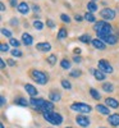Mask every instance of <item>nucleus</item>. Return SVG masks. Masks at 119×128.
<instances>
[{"instance_id": "f257e3e1", "label": "nucleus", "mask_w": 119, "mask_h": 128, "mask_svg": "<svg viewBox=\"0 0 119 128\" xmlns=\"http://www.w3.org/2000/svg\"><path fill=\"white\" fill-rule=\"evenodd\" d=\"M42 115H44L45 120H48L52 126H59L63 123V116L55 112H45V113H42Z\"/></svg>"}, {"instance_id": "f03ea898", "label": "nucleus", "mask_w": 119, "mask_h": 128, "mask_svg": "<svg viewBox=\"0 0 119 128\" xmlns=\"http://www.w3.org/2000/svg\"><path fill=\"white\" fill-rule=\"evenodd\" d=\"M70 109L73 112H77V113H81V114H87L92 110L91 106L88 104H84V102H73L70 105Z\"/></svg>"}, {"instance_id": "7ed1b4c3", "label": "nucleus", "mask_w": 119, "mask_h": 128, "mask_svg": "<svg viewBox=\"0 0 119 128\" xmlns=\"http://www.w3.org/2000/svg\"><path fill=\"white\" fill-rule=\"evenodd\" d=\"M31 74H32V77H34V80L37 83H40V84H46L48 83V76H46V73L41 72V70H37V69H34Z\"/></svg>"}, {"instance_id": "20e7f679", "label": "nucleus", "mask_w": 119, "mask_h": 128, "mask_svg": "<svg viewBox=\"0 0 119 128\" xmlns=\"http://www.w3.org/2000/svg\"><path fill=\"white\" fill-rule=\"evenodd\" d=\"M100 16L101 18H104V20H113L115 19V12L112 9V8H104L101 12H100Z\"/></svg>"}, {"instance_id": "39448f33", "label": "nucleus", "mask_w": 119, "mask_h": 128, "mask_svg": "<svg viewBox=\"0 0 119 128\" xmlns=\"http://www.w3.org/2000/svg\"><path fill=\"white\" fill-rule=\"evenodd\" d=\"M45 102H46V100H44V99H35V98H32V99H30V104L35 108V110H37V112H42V108H44V105H45Z\"/></svg>"}, {"instance_id": "423d86ee", "label": "nucleus", "mask_w": 119, "mask_h": 128, "mask_svg": "<svg viewBox=\"0 0 119 128\" xmlns=\"http://www.w3.org/2000/svg\"><path fill=\"white\" fill-rule=\"evenodd\" d=\"M99 69L102 73H113V67L106 60H100L99 62Z\"/></svg>"}, {"instance_id": "0eeeda50", "label": "nucleus", "mask_w": 119, "mask_h": 128, "mask_svg": "<svg viewBox=\"0 0 119 128\" xmlns=\"http://www.w3.org/2000/svg\"><path fill=\"white\" fill-rule=\"evenodd\" d=\"M76 122H77V124L81 126V127H88L90 123H91L90 119L86 115H83V114H78L77 118H76Z\"/></svg>"}, {"instance_id": "6e6552de", "label": "nucleus", "mask_w": 119, "mask_h": 128, "mask_svg": "<svg viewBox=\"0 0 119 128\" xmlns=\"http://www.w3.org/2000/svg\"><path fill=\"white\" fill-rule=\"evenodd\" d=\"M97 38H100L102 42L105 44H109V45H115L118 42V37L114 36V35H109V36H99Z\"/></svg>"}, {"instance_id": "1a4fd4ad", "label": "nucleus", "mask_w": 119, "mask_h": 128, "mask_svg": "<svg viewBox=\"0 0 119 128\" xmlns=\"http://www.w3.org/2000/svg\"><path fill=\"white\" fill-rule=\"evenodd\" d=\"M112 31H113V27L109 23H106L102 27V30L96 32V35H97V37H99V36H109V35H112Z\"/></svg>"}, {"instance_id": "9d476101", "label": "nucleus", "mask_w": 119, "mask_h": 128, "mask_svg": "<svg viewBox=\"0 0 119 128\" xmlns=\"http://www.w3.org/2000/svg\"><path fill=\"white\" fill-rule=\"evenodd\" d=\"M17 9H18V12H19L20 14H28V12H30V5H28L27 3L22 2V3L18 4Z\"/></svg>"}, {"instance_id": "9b49d317", "label": "nucleus", "mask_w": 119, "mask_h": 128, "mask_svg": "<svg viewBox=\"0 0 119 128\" xmlns=\"http://www.w3.org/2000/svg\"><path fill=\"white\" fill-rule=\"evenodd\" d=\"M91 44L94 45V48H95V49H99V50H105V49H106L105 42H102L100 38H94Z\"/></svg>"}, {"instance_id": "f8f14e48", "label": "nucleus", "mask_w": 119, "mask_h": 128, "mask_svg": "<svg viewBox=\"0 0 119 128\" xmlns=\"http://www.w3.org/2000/svg\"><path fill=\"white\" fill-rule=\"evenodd\" d=\"M22 41H23V44L26 46H31L32 44H34V38H32V36L30 34H27V32H24V34L22 35Z\"/></svg>"}, {"instance_id": "ddd939ff", "label": "nucleus", "mask_w": 119, "mask_h": 128, "mask_svg": "<svg viewBox=\"0 0 119 128\" xmlns=\"http://www.w3.org/2000/svg\"><path fill=\"white\" fill-rule=\"evenodd\" d=\"M108 122L114 127H118L119 126V114H110L109 118H108Z\"/></svg>"}, {"instance_id": "4468645a", "label": "nucleus", "mask_w": 119, "mask_h": 128, "mask_svg": "<svg viewBox=\"0 0 119 128\" xmlns=\"http://www.w3.org/2000/svg\"><path fill=\"white\" fill-rule=\"evenodd\" d=\"M24 90L27 91V94H28L30 96H32V98H35V96L37 95V90H36V87H35V86H32V84H30V83H27L26 86H24Z\"/></svg>"}, {"instance_id": "2eb2a0df", "label": "nucleus", "mask_w": 119, "mask_h": 128, "mask_svg": "<svg viewBox=\"0 0 119 128\" xmlns=\"http://www.w3.org/2000/svg\"><path fill=\"white\" fill-rule=\"evenodd\" d=\"M105 104L109 106V108H113V109H116L118 106H119L118 100H115L114 98H108V99L105 100Z\"/></svg>"}, {"instance_id": "dca6fc26", "label": "nucleus", "mask_w": 119, "mask_h": 128, "mask_svg": "<svg viewBox=\"0 0 119 128\" xmlns=\"http://www.w3.org/2000/svg\"><path fill=\"white\" fill-rule=\"evenodd\" d=\"M91 73L95 76L97 81H104L105 80V73H102L100 69H91Z\"/></svg>"}, {"instance_id": "f3484780", "label": "nucleus", "mask_w": 119, "mask_h": 128, "mask_svg": "<svg viewBox=\"0 0 119 128\" xmlns=\"http://www.w3.org/2000/svg\"><path fill=\"white\" fill-rule=\"evenodd\" d=\"M36 49L40 51H49V50H51V45L49 42H40V44L36 45Z\"/></svg>"}, {"instance_id": "a211bd4d", "label": "nucleus", "mask_w": 119, "mask_h": 128, "mask_svg": "<svg viewBox=\"0 0 119 128\" xmlns=\"http://www.w3.org/2000/svg\"><path fill=\"white\" fill-rule=\"evenodd\" d=\"M96 110L99 112L100 114H104V115H109V113H110L109 108L105 106V105H101V104H97L96 105Z\"/></svg>"}, {"instance_id": "6ab92c4d", "label": "nucleus", "mask_w": 119, "mask_h": 128, "mask_svg": "<svg viewBox=\"0 0 119 128\" xmlns=\"http://www.w3.org/2000/svg\"><path fill=\"white\" fill-rule=\"evenodd\" d=\"M49 100L50 101H52V102H58V101H60V94H58V92H50V95H49Z\"/></svg>"}, {"instance_id": "aec40b11", "label": "nucleus", "mask_w": 119, "mask_h": 128, "mask_svg": "<svg viewBox=\"0 0 119 128\" xmlns=\"http://www.w3.org/2000/svg\"><path fill=\"white\" fill-rule=\"evenodd\" d=\"M87 22H91V23H94V22H96V17L92 14V13H90V12H87L84 14V17H83Z\"/></svg>"}, {"instance_id": "412c9836", "label": "nucleus", "mask_w": 119, "mask_h": 128, "mask_svg": "<svg viewBox=\"0 0 119 128\" xmlns=\"http://www.w3.org/2000/svg\"><path fill=\"white\" fill-rule=\"evenodd\" d=\"M67 35H68L67 30L64 28V27H62V28L59 30V32H58V38H59V40H63V38L67 37Z\"/></svg>"}, {"instance_id": "4be33fe9", "label": "nucleus", "mask_w": 119, "mask_h": 128, "mask_svg": "<svg viewBox=\"0 0 119 128\" xmlns=\"http://www.w3.org/2000/svg\"><path fill=\"white\" fill-rule=\"evenodd\" d=\"M105 92H114V86L112 83H104L102 87H101Z\"/></svg>"}, {"instance_id": "5701e85b", "label": "nucleus", "mask_w": 119, "mask_h": 128, "mask_svg": "<svg viewBox=\"0 0 119 128\" xmlns=\"http://www.w3.org/2000/svg\"><path fill=\"white\" fill-rule=\"evenodd\" d=\"M106 24V22L105 20H100V22H96L95 23V26H94V30H95V32H97V31H100V30H102V27Z\"/></svg>"}, {"instance_id": "b1692460", "label": "nucleus", "mask_w": 119, "mask_h": 128, "mask_svg": "<svg viewBox=\"0 0 119 128\" xmlns=\"http://www.w3.org/2000/svg\"><path fill=\"white\" fill-rule=\"evenodd\" d=\"M87 9H88V12H90V13L96 12V10H97V5H96V3H95V2H90V3L87 4Z\"/></svg>"}, {"instance_id": "393cba45", "label": "nucleus", "mask_w": 119, "mask_h": 128, "mask_svg": "<svg viewBox=\"0 0 119 128\" xmlns=\"http://www.w3.org/2000/svg\"><path fill=\"white\" fill-rule=\"evenodd\" d=\"M80 41L83 42V44H90V42H92L90 35H82V36H80Z\"/></svg>"}, {"instance_id": "a878e982", "label": "nucleus", "mask_w": 119, "mask_h": 128, "mask_svg": "<svg viewBox=\"0 0 119 128\" xmlns=\"http://www.w3.org/2000/svg\"><path fill=\"white\" fill-rule=\"evenodd\" d=\"M60 67H62L63 69H69V68H70V62H69L68 59H63V60L60 62Z\"/></svg>"}, {"instance_id": "bb28decb", "label": "nucleus", "mask_w": 119, "mask_h": 128, "mask_svg": "<svg viewBox=\"0 0 119 128\" xmlns=\"http://www.w3.org/2000/svg\"><path fill=\"white\" fill-rule=\"evenodd\" d=\"M16 104L22 105V106H28V105H30V102H28L26 99H23V98H18V99H16Z\"/></svg>"}, {"instance_id": "cd10ccee", "label": "nucleus", "mask_w": 119, "mask_h": 128, "mask_svg": "<svg viewBox=\"0 0 119 128\" xmlns=\"http://www.w3.org/2000/svg\"><path fill=\"white\" fill-rule=\"evenodd\" d=\"M90 94H91V96L95 99V100H100V94H99V91L97 90H95V88H90Z\"/></svg>"}, {"instance_id": "c85d7f7f", "label": "nucleus", "mask_w": 119, "mask_h": 128, "mask_svg": "<svg viewBox=\"0 0 119 128\" xmlns=\"http://www.w3.org/2000/svg\"><path fill=\"white\" fill-rule=\"evenodd\" d=\"M34 27H35L37 31H41L42 28H44V23H42L41 20L37 19V20H35V22H34Z\"/></svg>"}, {"instance_id": "c756f323", "label": "nucleus", "mask_w": 119, "mask_h": 128, "mask_svg": "<svg viewBox=\"0 0 119 128\" xmlns=\"http://www.w3.org/2000/svg\"><path fill=\"white\" fill-rule=\"evenodd\" d=\"M9 42H10V45H12V46H14V49H18L19 48V45H20V42L17 40V38H9Z\"/></svg>"}, {"instance_id": "7c9ffc66", "label": "nucleus", "mask_w": 119, "mask_h": 128, "mask_svg": "<svg viewBox=\"0 0 119 128\" xmlns=\"http://www.w3.org/2000/svg\"><path fill=\"white\" fill-rule=\"evenodd\" d=\"M62 86L66 88V90H70L72 88V84H70V82L69 81H67V80H62Z\"/></svg>"}, {"instance_id": "2f4dec72", "label": "nucleus", "mask_w": 119, "mask_h": 128, "mask_svg": "<svg viewBox=\"0 0 119 128\" xmlns=\"http://www.w3.org/2000/svg\"><path fill=\"white\" fill-rule=\"evenodd\" d=\"M12 55L17 56V58H20V56H22V51H20L19 49H13L12 50Z\"/></svg>"}, {"instance_id": "473e14b6", "label": "nucleus", "mask_w": 119, "mask_h": 128, "mask_svg": "<svg viewBox=\"0 0 119 128\" xmlns=\"http://www.w3.org/2000/svg\"><path fill=\"white\" fill-rule=\"evenodd\" d=\"M48 62H49L50 66H54V64L56 63V56H55V55H50V56L48 58Z\"/></svg>"}, {"instance_id": "72a5a7b5", "label": "nucleus", "mask_w": 119, "mask_h": 128, "mask_svg": "<svg viewBox=\"0 0 119 128\" xmlns=\"http://www.w3.org/2000/svg\"><path fill=\"white\" fill-rule=\"evenodd\" d=\"M2 34H3L4 36L9 37V38H12V32H10L9 30H6V28H2Z\"/></svg>"}, {"instance_id": "f704fd0d", "label": "nucleus", "mask_w": 119, "mask_h": 128, "mask_svg": "<svg viewBox=\"0 0 119 128\" xmlns=\"http://www.w3.org/2000/svg\"><path fill=\"white\" fill-rule=\"evenodd\" d=\"M81 74H82V72H81V70L74 69V70H72V72H70V77H80Z\"/></svg>"}, {"instance_id": "c9c22d12", "label": "nucleus", "mask_w": 119, "mask_h": 128, "mask_svg": "<svg viewBox=\"0 0 119 128\" xmlns=\"http://www.w3.org/2000/svg\"><path fill=\"white\" fill-rule=\"evenodd\" d=\"M60 19L63 20V22H66V23H69L70 22V18L67 14H60Z\"/></svg>"}, {"instance_id": "e433bc0d", "label": "nucleus", "mask_w": 119, "mask_h": 128, "mask_svg": "<svg viewBox=\"0 0 119 128\" xmlns=\"http://www.w3.org/2000/svg\"><path fill=\"white\" fill-rule=\"evenodd\" d=\"M46 24H48L49 28H55V22H54L52 19H48L46 20Z\"/></svg>"}, {"instance_id": "4c0bfd02", "label": "nucleus", "mask_w": 119, "mask_h": 128, "mask_svg": "<svg viewBox=\"0 0 119 128\" xmlns=\"http://www.w3.org/2000/svg\"><path fill=\"white\" fill-rule=\"evenodd\" d=\"M0 50H2L3 52L8 51V50H9V45H6V44H2V45H0Z\"/></svg>"}, {"instance_id": "58836bf2", "label": "nucleus", "mask_w": 119, "mask_h": 128, "mask_svg": "<svg viewBox=\"0 0 119 128\" xmlns=\"http://www.w3.org/2000/svg\"><path fill=\"white\" fill-rule=\"evenodd\" d=\"M9 4H10V6L17 8L18 6V0H9Z\"/></svg>"}, {"instance_id": "ea45409f", "label": "nucleus", "mask_w": 119, "mask_h": 128, "mask_svg": "<svg viewBox=\"0 0 119 128\" xmlns=\"http://www.w3.org/2000/svg\"><path fill=\"white\" fill-rule=\"evenodd\" d=\"M8 64H9L10 67H14V66H16V62H14L13 59H8Z\"/></svg>"}, {"instance_id": "a19ab883", "label": "nucleus", "mask_w": 119, "mask_h": 128, "mask_svg": "<svg viewBox=\"0 0 119 128\" xmlns=\"http://www.w3.org/2000/svg\"><path fill=\"white\" fill-rule=\"evenodd\" d=\"M81 60H82L81 56H74V58H73V62H74V63H81Z\"/></svg>"}, {"instance_id": "79ce46f5", "label": "nucleus", "mask_w": 119, "mask_h": 128, "mask_svg": "<svg viewBox=\"0 0 119 128\" xmlns=\"http://www.w3.org/2000/svg\"><path fill=\"white\" fill-rule=\"evenodd\" d=\"M0 68H2V69H5V63H4L3 59H0Z\"/></svg>"}, {"instance_id": "37998d69", "label": "nucleus", "mask_w": 119, "mask_h": 128, "mask_svg": "<svg viewBox=\"0 0 119 128\" xmlns=\"http://www.w3.org/2000/svg\"><path fill=\"white\" fill-rule=\"evenodd\" d=\"M32 9H34V12H40V6L38 5H34Z\"/></svg>"}, {"instance_id": "c03bdc74", "label": "nucleus", "mask_w": 119, "mask_h": 128, "mask_svg": "<svg viewBox=\"0 0 119 128\" xmlns=\"http://www.w3.org/2000/svg\"><path fill=\"white\" fill-rule=\"evenodd\" d=\"M74 19H76V20H77V22H81V20H82L83 18H82L81 16H78V14H77V16H76V17H74Z\"/></svg>"}, {"instance_id": "a18cd8bd", "label": "nucleus", "mask_w": 119, "mask_h": 128, "mask_svg": "<svg viewBox=\"0 0 119 128\" xmlns=\"http://www.w3.org/2000/svg\"><path fill=\"white\" fill-rule=\"evenodd\" d=\"M10 23H12V24H18V19H12V20H10Z\"/></svg>"}, {"instance_id": "49530a36", "label": "nucleus", "mask_w": 119, "mask_h": 128, "mask_svg": "<svg viewBox=\"0 0 119 128\" xmlns=\"http://www.w3.org/2000/svg\"><path fill=\"white\" fill-rule=\"evenodd\" d=\"M0 8H2V12H4V10H5V5H4V3L0 4Z\"/></svg>"}, {"instance_id": "de8ad7c7", "label": "nucleus", "mask_w": 119, "mask_h": 128, "mask_svg": "<svg viewBox=\"0 0 119 128\" xmlns=\"http://www.w3.org/2000/svg\"><path fill=\"white\" fill-rule=\"evenodd\" d=\"M74 52H76V54H80V52H81V49H74Z\"/></svg>"}, {"instance_id": "09e8293b", "label": "nucleus", "mask_w": 119, "mask_h": 128, "mask_svg": "<svg viewBox=\"0 0 119 128\" xmlns=\"http://www.w3.org/2000/svg\"><path fill=\"white\" fill-rule=\"evenodd\" d=\"M5 104V98H2V105Z\"/></svg>"}, {"instance_id": "8fccbe9b", "label": "nucleus", "mask_w": 119, "mask_h": 128, "mask_svg": "<svg viewBox=\"0 0 119 128\" xmlns=\"http://www.w3.org/2000/svg\"><path fill=\"white\" fill-rule=\"evenodd\" d=\"M0 128H4V126H3V124H0Z\"/></svg>"}, {"instance_id": "3c124183", "label": "nucleus", "mask_w": 119, "mask_h": 128, "mask_svg": "<svg viewBox=\"0 0 119 128\" xmlns=\"http://www.w3.org/2000/svg\"><path fill=\"white\" fill-rule=\"evenodd\" d=\"M66 128H72V127H66Z\"/></svg>"}, {"instance_id": "603ef678", "label": "nucleus", "mask_w": 119, "mask_h": 128, "mask_svg": "<svg viewBox=\"0 0 119 128\" xmlns=\"http://www.w3.org/2000/svg\"><path fill=\"white\" fill-rule=\"evenodd\" d=\"M99 128H105V127H99Z\"/></svg>"}, {"instance_id": "864d4df0", "label": "nucleus", "mask_w": 119, "mask_h": 128, "mask_svg": "<svg viewBox=\"0 0 119 128\" xmlns=\"http://www.w3.org/2000/svg\"><path fill=\"white\" fill-rule=\"evenodd\" d=\"M92 2H96V0H92Z\"/></svg>"}]
</instances>
